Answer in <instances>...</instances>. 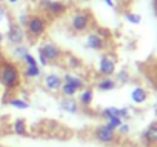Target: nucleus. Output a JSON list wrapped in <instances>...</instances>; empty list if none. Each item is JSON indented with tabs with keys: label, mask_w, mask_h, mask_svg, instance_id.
<instances>
[{
	"label": "nucleus",
	"mask_w": 157,
	"mask_h": 147,
	"mask_svg": "<svg viewBox=\"0 0 157 147\" xmlns=\"http://www.w3.org/2000/svg\"><path fill=\"white\" fill-rule=\"evenodd\" d=\"M59 94H60V97H63V98H75L77 94H78V89H75L74 86H71V84H68V83H63Z\"/></svg>",
	"instance_id": "5701e85b"
},
{
	"label": "nucleus",
	"mask_w": 157,
	"mask_h": 147,
	"mask_svg": "<svg viewBox=\"0 0 157 147\" xmlns=\"http://www.w3.org/2000/svg\"><path fill=\"white\" fill-rule=\"evenodd\" d=\"M62 63L69 72H77V70H80L83 67V61H82L80 57H77L74 54H68V52L63 54Z\"/></svg>",
	"instance_id": "2eb2a0df"
},
{
	"label": "nucleus",
	"mask_w": 157,
	"mask_h": 147,
	"mask_svg": "<svg viewBox=\"0 0 157 147\" xmlns=\"http://www.w3.org/2000/svg\"><path fill=\"white\" fill-rule=\"evenodd\" d=\"M48 26H49V20L48 17H45L43 14L37 13V14H31L26 26H25V31H26V38H29L31 41H36V40H40L46 31H48Z\"/></svg>",
	"instance_id": "7ed1b4c3"
},
{
	"label": "nucleus",
	"mask_w": 157,
	"mask_h": 147,
	"mask_svg": "<svg viewBox=\"0 0 157 147\" xmlns=\"http://www.w3.org/2000/svg\"><path fill=\"white\" fill-rule=\"evenodd\" d=\"M26 40V31L23 26H20L19 23L16 22H8V28H6V32H5V41L11 46H16V45H22L25 43Z\"/></svg>",
	"instance_id": "6e6552de"
},
{
	"label": "nucleus",
	"mask_w": 157,
	"mask_h": 147,
	"mask_svg": "<svg viewBox=\"0 0 157 147\" xmlns=\"http://www.w3.org/2000/svg\"><path fill=\"white\" fill-rule=\"evenodd\" d=\"M85 48L94 52H102L108 48V40L103 35H100L97 31H90L86 32L85 37Z\"/></svg>",
	"instance_id": "1a4fd4ad"
},
{
	"label": "nucleus",
	"mask_w": 157,
	"mask_h": 147,
	"mask_svg": "<svg viewBox=\"0 0 157 147\" xmlns=\"http://www.w3.org/2000/svg\"><path fill=\"white\" fill-rule=\"evenodd\" d=\"M0 3H5V0H0Z\"/></svg>",
	"instance_id": "e433bc0d"
},
{
	"label": "nucleus",
	"mask_w": 157,
	"mask_h": 147,
	"mask_svg": "<svg viewBox=\"0 0 157 147\" xmlns=\"http://www.w3.org/2000/svg\"><path fill=\"white\" fill-rule=\"evenodd\" d=\"M62 80H63V83H68V84L74 86L78 91H82V89H85L88 86L86 78L82 77L80 74H77V72H65L62 75Z\"/></svg>",
	"instance_id": "ddd939ff"
},
{
	"label": "nucleus",
	"mask_w": 157,
	"mask_h": 147,
	"mask_svg": "<svg viewBox=\"0 0 157 147\" xmlns=\"http://www.w3.org/2000/svg\"><path fill=\"white\" fill-rule=\"evenodd\" d=\"M91 138L99 142V144H103V145H113L117 142L119 139V135L114 129H111L108 124L102 123V124H97L94 126V129L91 130Z\"/></svg>",
	"instance_id": "39448f33"
},
{
	"label": "nucleus",
	"mask_w": 157,
	"mask_h": 147,
	"mask_svg": "<svg viewBox=\"0 0 157 147\" xmlns=\"http://www.w3.org/2000/svg\"><path fill=\"white\" fill-rule=\"evenodd\" d=\"M129 72L126 70V69H120V70H116V74H114V80H116V83H117V86L119 84H126V83H129Z\"/></svg>",
	"instance_id": "b1692460"
},
{
	"label": "nucleus",
	"mask_w": 157,
	"mask_h": 147,
	"mask_svg": "<svg viewBox=\"0 0 157 147\" xmlns=\"http://www.w3.org/2000/svg\"><path fill=\"white\" fill-rule=\"evenodd\" d=\"M37 8L40 14L51 19H59L68 13V3L63 0H37Z\"/></svg>",
	"instance_id": "20e7f679"
},
{
	"label": "nucleus",
	"mask_w": 157,
	"mask_h": 147,
	"mask_svg": "<svg viewBox=\"0 0 157 147\" xmlns=\"http://www.w3.org/2000/svg\"><path fill=\"white\" fill-rule=\"evenodd\" d=\"M126 147H139V145H136V144H129V145H126Z\"/></svg>",
	"instance_id": "72a5a7b5"
},
{
	"label": "nucleus",
	"mask_w": 157,
	"mask_h": 147,
	"mask_svg": "<svg viewBox=\"0 0 157 147\" xmlns=\"http://www.w3.org/2000/svg\"><path fill=\"white\" fill-rule=\"evenodd\" d=\"M80 2H90V0H80Z\"/></svg>",
	"instance_id": "c9c22d12"
},
{
	"label": "nucleus",
	"mask_w": 157,
	"mask_h": 147,
	"mask_svg": "<svg viewBox=\"0 0 157 147\" xmlns=\"http://www.w3.org/2000/svg\"><path fill=\"white\" fill-rule=\"evenodd\" d=\"M10 19V13H8V8L3 5V3H0V22H5Z\"/></svg>",
	"instance_id": "c756f323"
},
{
	"label": "nucleus",
	"mask_w": 157,
	"mask_h": 147,
	"mask_svg": "<svg viewBox=\"0 0 157 147\" xmlns=\"http://www.w3.org/2000/svg\"><path fill=\"white\" fill-rule=\"evenodd\" d=\"M29 17H31V14L29 13H26V11H20L19 14H17V17H16V23H19L20 26H26V23H28V20H29Z\"/></svg>",
	"instance_id": "a878e982"
},
{
	"label": "nucleus",
	"mask_w": 157,
	"mask_h": 147,
	"mask_svg": "<svg viewBox=\"0 0 157 147\" xmlns=\"http://www.w3.org/2000/svg\"><path fill=\"white\" fill-rule=\"evenodd\" d=\"M22 77L25 80H39L43 77V67L39 64L36 66H22Z\"/></svg>",
	"instance_id": "a211bd4d"
},
{
	"label": "nucleus",
	"mask_w": 157,
	"mask_h": 147,
	"mask_svg": "<svg viewBox=\"0 0 157 147\" xmlns=\"http://www.w3.org/2000/svg\"><path fill=\"white\" fill-rule=\"evenodd\" d=\"M31 52L29 51V46L26 43H22V45H16V46H11V57L16 58V61H22L23 57Z\"/></svg>",
	"instance_id": "412c9836"
},
{
	"label": "nucleus",
	"mask_w": 157,
	"mask_h": 147,
	"mask_svg": "<svg viewBox=\"0 0 157 147\" xmlns=\"http://www.w3.org/2000/svg\"><path fill=\"white\" fill-rule=\"evenodd\" d=\"M20 63H22V66H36V64H39L37 63V57L34 54H31V52H28Z\"/></svg>",
	"instance_id": "bb28decb"
},
{
	"label": "nucleus",
	"mask_w": 157,
	"mask_h": 147,
	"mask_svg": "<svg viewBox=\"0 0 157 147\" xmlns=\"http://www.w3.org/2000/svg\"><path fill=\"white\" fill-rule=\"evenodd\" d=\"M5 2H6L8 5H11V6H16V5L20 3V0H5Z\"/></svg>",
	"instance_id": "2f4dec72"
},
{
	"label": "nucleus",
	"mask_w": 157,
	"mask_h": 147,
	"mask_svg": "<svg viewBox=\"0 0 157 147\" xmlns=\"http://www.w3.org/2000/svg\"><path fill=\"white\" fill-rule=\"evenodd\" d=\"M94 26V17L88 9H75L69 14L68 19V28L72 34H86L93 31Z\"/></svg>",
	"instance_id": "f03ea898"
},
{
	"label": "nucleus",
	"mask_w": 157,
	"mask_h": 147,
	"mask_svg": "<svg viewBox=\"0 0 157 147\" xmlns=\"http://www.w3.org/2000/svg\"><path fill=\"white\" fill-rule=\"evenodd\" d=\"M129 98L134 104H143L146 100H148V91L142 86H136L131 89V94H129Z\"/></svg>",
	"instance_id": "aec40b11"
},
{
	"label": "nucleus",
	"mask_w": 157,
	"mask_h": 147,
	"mask_svg": "<svg viewBox=\"0 0 157 147\" xmlns=\"http://www.w3.org/2000/svg\"><path fill=\"white\" fill-rule=\"evenodd\" d=\"M75 100H77L78 106L82 107V110H88L93 106V101H94V89L91 86H86L85 89L78 91Z\"/></svg>",
	"instance_id": "f8f14e48"
},
{
	"label": "nucleus",
	"mask_w": 157,
	"mask_h": 147,
	"mask_svg": "<svg viewBox=\"0 0 157 147\" xmlns=\"http://www.w3.org/2000/svg\"><path fill=\"white\" fill-rule=\"evenodd\" d=\"M123 121L119 118V117H111V118H108V120H105V124H108L111 129H114V130H117V127L122 124Z\"/></svg>",
	"instance_id": "c85d7f7f"
},
{
	"label": "nucleus",
	"mask_w": 157,
	"mask_h": 147,
	"mask_svg": "<svg viewBox=\"0 0 157 147\" xmlns=\"http://www.w3.org/2000/svg\"><path fill=\"white\" fill-rule=\"evenodd\" d=\"M37 52L43 54L45 58L49 61V64H59L62 63V58H63V49L52 40H46L43 41L39 48H37Z\"/></svg>",
	"instance_id": "423d86ee"
},
{
	"label": "nucleus",
	"mask_w": 157,
	"mask_h": 147,
	"mask_svg": "<svg viewBox=\"0 0 157 147\" xmlns=\"http://www.w3.org/2000/svg\"><path fill=\"white\" fill-rule=\"evenodd\" d=\"M117 135L119 136H126V135H129V132H131V127H129V124L126 123V121H123L119 127H117Z\"/></svg>",
	"instance_id": "cd10ccee"
},
{
	"label": "nucleus",
	"mask_w": 157,
	"mask_h": 147,
	"mask_svg": "<svg viewBox=\"0 0 157 147\" xmlns=\"http://www.w3.org/2000/svg\"><path fill=\"white\" fill-rule=\"evenodd\" d=\"M6 104L11 106V107H14V109H17V110H26V109L31 107L29 101L26 98H23V97H11L6 101Z\"/></svg>",
	"instance_id": "4be33fe9"
},
{
	"label": "nucleus",
	"mask_w": 157,
	"mask_h": 147,
	"mask_svg": "<svg viewBox=\"0 0 157 147\" xmlns=\"http://www.w3.org/2000/svg\"><path fill=\"white\" fill-rule=\"evenodd\" d=\"M117 70V58L114 54H102L97 61V75L99 77H114Z\"/></svg>",
	"instance_id": "0eeeda50"
},
{
	"label": "nucleus",
	"mask_w": 157,
	"mask_h": 147,
	"mask_svg": "<svg viewBox=\"0 0 157 147\" xmlns=\"http://www.w3.org/2000/svg\"><path fill=\"white\" fill-rule=\"evenodd\" d=\"M59 109L62 112H65V113H69V115H77V113L82 112V107L78 106L75 98H63V97H60Z\"/></svg>",
	"instance_id": "4468645a"
},
{
	"label": "nucleus",
	"mask_w": 157,
	"mask_h": 147,
	"mask_svg": "<svg viewBox=\"0 0 157 147\" xmlns=\"http://www.w3.org/2000/svg\"><path fill=\"white\" fill-rule=\"evenodd\" d=\"M11 129H13V133L17 135V136H28V135H29L28 123H26V120L22 118V117H19V118H16V120L13 121Z\"/></svg>",
	"instance_id": "6ab92c4d"
},
{
	"label": "nucleus",
	"mask_w": 157,
	"mask_h": 147,
	"mask_svg": "<svg viewBox=\"0 0 157 147\" xmlns=\"http://www.w3.org/2000/svg\"><path fill=\"white\" fill-rule=\"evenodd\" d=\"M99 115H100V118H102L103 121L108 120V118H111V117H119L122 121H128V120L132 117V113H131V110H129L128 106H122V107L108 106V107L100 109V110H99Z\"/></svg>",
	"instance_id": "9d476101"
},
{
	"label": "nucleus",
	"mask_w": 157,
	"mask_h": 147,
	"mask_svg": "<svg viewBox=\"0 0 157 147\" xmlns=\"http://www.w3.org/2000/svg\"><path fill=\"white\" fill-rule=\"evenodd\" d=\"M105 2V5L106 6H109L111 9H116V3H114V0H103Z\"/></svg>",
	"instance_id": "7c9ffc66"
},
{
	"label": "nucleus",
	"mask_w": 157,
	"mask_h": 147,
	"mask_svg": "<svg viewBox=\"0 0 157 147\" xmlns=\"http://www.w3.org/2000/svg\"><path fill=\"white\" fill-rule=\"evenodd\" d=\"M22 83L23 77L19 63L0 54V86L6 92H16L22 88Z\"/></svg>",
	"instance_id": "f257e3e1"
},
{
	"label": "nucleus",
	"mask_w": 157,
	"mask_h": 147,
	"mask_svg": "<svg viewBox=\"0 0 157 147\" xmlns=\"http://www.w3.org/2000/svg\"><path fill=\"white\" fill-rule=\"evenodd\" d=\"M142 142L146 145H154L157 144V123H151L145 127V130L140 135Z\"/></svg>",
	"instance_id": "dca6fc26"
},
{
	"label": "nucleus",
	"mask_w": 157,
	"mask_h": 147,
	"mask_svg": "<svg viewBox=\"0 0 157 147\" xmlns=\"http://www.w3.org/2000/svg\"><path fill=\"white\" fill-rule=\"evenodd\" d=\"M125 20L131 25H139L142 22V16L134 11H128V13H125Z\"/></svg>",
	"instance_id": "393cba45"
},
{
	"label": "nucleus",
	"mask_w": 157,
	"mask_h": 147,
	"mask_svg": "<svg viewBox=\"0 0 157 147\" xmlns=\"http://www.w3.org/2000/svg\"><path fill=\"white\" fill-rule=\"evenodd\" d=\"M63 2H65V3H68V2H71V0H63Z\"/></svg>",
	"instance_id": "f704fd0d"
},
{
	"label": "nucleus",
	"mask_w": 157,
	"mask_h": 147,
	"mask_svg": "<svg viewBox=\"0 0 157 147\" xmlns=\"http://www.w3.org/2000/svg\"><path fill=\"white\" fill-rule=\"evenodd\" d=\"M3 41H5V32H2V31H0V48H2Z\"/></svg>",
	"instance_id": "473e14b6"
},
{
	"label": "nucleus",
	"mask_w": 157,
	"mask_h": 147,
	"mask_svg": "<svg viewBox=\"0 0 157 147\" xmlns=\"http://www.w3.org/2000/svg\"><path fill=\"white\" fill-rule=\"evenodd\" d=\"M96 89L100 92H111L117 88V83L114 80V77H99L94 83Z\"/></svg>",
	"instance_id": "f3484780"
},
{
	"label": "nucleus",
	"mask_w": 157,
	"mask_h": 147,
	"mask_svg": "<svg viewBox=\"0 0 157 147\" xmlns=\"http://www.w3.org/2000/svg\"><path fill=\"white\" fill-rule=\"evenodd\" d=\"M42 84L45 88V91L51 92V94H59L60 92V88L63 84V80H62V75L57 72H48L43 75L42 78Z\"/></svg>",
	"instance_id": "9b49d317"
}]
</instances>
